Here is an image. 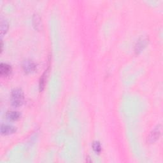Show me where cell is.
<instances>
[{
	"label": "cell",
	"instance_id": "obj_1",
	"mask_svg": "<svg viewBox=\"0 0 163 163\" xmlns=\"http://www.w3.org/2000/svg\"><path fill=\"white\" fill-rule=\"evenodd\" d=\"M24 93L20 89H16L12 92V105L14 107H19L23 103Z\"/></svg>",
	"mask_w": 163,
	"mask_h": 163
},
{
	"label": "cell",
	"instance_id": "obj_2",
	"mask_svg": "<svg viewBox=\"0 0 163 163\" xmlns=\"http://www.w3.org/2000/svg\"><path fill=\"white\" fill-rule=\"evenodd\" d=\"M161 128L160 126H157L154 129L148 137V141L149 143L152 144V143H154L159 138L160 135H161Z\"/></svg>",
	"mask_w": 163,
	"mask_h": 163
},
{
	"label": "cell",
	"instance_id": "obj_3",
	"mask_svg": "<svg viewBox=\"0 0 163 163\" xmlns=\"http://www.w3.org/2000/svg\"><path fill=\"white\" fill-rule=\"evenodd\" d=\"M23 68L27 73L34 72L36 70V64L30 60H26L23 64Z\"/></svg>",
	"mask_w": 163,
	"mask_h": 163
},
{
	"label": "cell",
	"instance_id": "obj_4",
	"mask_svg": "<svg viewBox=\"0 0 163 163\" xmlns=\"http://www.w3.org/2000/svg\"><path fill=\"white\" fill-rule=\"evenodd\" d=\"M16 131V128L10 125L2 124L1 126V133L3 135H9L14 133Z\"/></svg>",
	"mask_w": 163,
	"mask_h": 163
},
{
	"label": "cell",
	"instance_id": "obj_5",
	"mask_svg": "<svg viewBox=\"0 0 163 163\" xmlns=\"http://www.w3.org/2000/svg\"><path fill=\"white\" fill-rule=\"evenodd\" d=\"M12 72V67L6 63H2L0 65V74L2 76H8Z\"/></svg>",
	"mask_w": 163,
	"mask_h": 163
},
{
	"label": "cell",
	"instance_id": "obj_6",
	"mask_svg": "<svg viewBox=\"0 0 163 163\" xmlns=\"http://www.w3.org/2000/svg\"><path fill=\"white\" fill-rule=\"evenodd\" d=\"M33 24L34 28L36 30H40L42 28V19L38 14H35L33 19Z\"/></svg>",
	"mask_w": 163,
	"mask_h": 163
},
{
	"label": "cell",
	"instance_id": "obj_7",
	"mask_svg": "<svg viewBox=\"0 0 163 163\" xmlns=\"http://www.w3.org/2000/svg\"><path fill=\"white\" fill-rule=\"evenodd\" d=\"M147 43V39L142 38L141 40H140L137 45H136V52L137 53L141 52L146 47Z\"/></svg>",
	"mask_w": 163,
	"mask_h": 163
},
{
	"label": "cell",
	"instance_id": "obj_8",
	"mask_svg": "<svg viewBox=\"0 0 163 163\" xmlns=\"http://www.w3.org/2000/svg\"><path fill=\"white\" fill-rule=\"evenodd\" d=\"M6 116L9 120H17L20 118V113L19 112H16V111H10L7 112Z\"/></svg>",
	"mask_w": 163,
	"mask_h": 163
},
{
	"label": "cell",
	"instance_id": "obj_9",
	"mask_svg": "<svg viewBox=\"0 0 163 163\" xmlns=\"http://www.w3.org/2000/svg\"><path fill=\"white\" fill-rule=\"evenodd\" d=\"M48 69L45 71L44 73L43 74V75L42 76V77L40 78V91H42L45 87V82L47 80V75H48Z\"/></svg>",
	"mask_w": 163,
	"mask_h": 163
},
{
	"label": "cell",
	"instance_id": "obj_10",
	"mask_svg": "<svg viewBox=\"0 0 163 163\" xmlns=\"http://www.w3.org/2000/svg\"><path fill=\"white\" fill-rule=\"evenodd\" d=\"M9 29V24L5 20H2L1 22V35H3L7 32Z\"/></svg>",
	"mask_w": 163,
	"mask_h": 163
},
{
	"label": "cell",
	"instance_id": "obj_11",
	"mask_svg": "<svg viewBox=\"0 0 163 163\" xmlns=\"http://www.w3.org/2000/svg\"><path fill=\"white\" fill-rule=\"evenodd\" d=\"M92 148L96 154H99L101 151V144L99 141H94L92 144Z\"/></svg>",
	"mask_w": 163,
	"mask_h": 163
}]
</instances>
